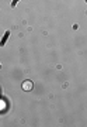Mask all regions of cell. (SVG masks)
<instances>
[{"label":"cell","instance_id":"6da1fadb","mask_svg":"<svg viewBox=\"0 0 87 127\" xmlns=\"http://www.w3.org/2000/svg\"><path fill=\"white\" fill-rule=\"evenodd\" d=\"M32 88H34V85H32V82L31 81H25V82H24V83H23V89H24V91H32Z\"/></svg>","mask_w":87,"mask_h":127},{"label":"cell","instance_id":"7a4b0ae2","mask_svg":"<svg viewBox=\"0 0 87 127\" xmlns=\"http://www.w3.org/2000/svg\"><path fill=\"white\" fill-rule=\"evenodd\" d=\"M9 35H10V31H6L4 32V37L1 38V41H0V45H1V47L6 44V41H7V38H9Z\"/></svg>","mask_w":87,"mask_h":127},{"label":"cell","instance_id":"3957f363","mask_svg":"<svg viewBox=\"0 0 87 127\" xmlns=\"http://www.w3.org/2000/svg\"><path fill=\"white\" fill-rule=\"evenodd\" d=\"M18 1H20V0H13V3H11V7H14V6L18 3Z\"/></svg>","mask_w":87,"mask_h":127}]
</instances>
